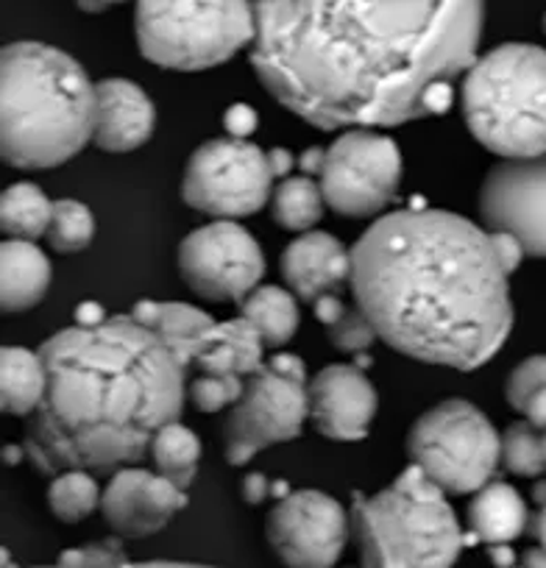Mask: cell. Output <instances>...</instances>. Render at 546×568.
<instances>
[{"mask_svg": "<svg viewBox=\"0 0 546 568\" xmlns=\"http://www.w3.org/2000/svg\"><path fill=\"white\" fill-rule=\"evenodd\" d=\"M251 64L282 106L321 131L429 114V92L477 62L483 3H254Z\"/></svg>", "mask_w": 546, "mask_h": 568, "instance_id": "6da1fadb", "label": "cell"}, {"mask_svg": "<svg viewBox=\"0 0 546 568\" xmlns=\"http://www.w3.org/2000/svg\"><path fill=\"white\" fill-rule=\"evenodd\" d=\"M352 293L382 341L422 363L474 371L513 329L491 232L446 210H398L352 248Z\"/></svg>", "mask_w": 546, "mask_h": 568, "instance_id": "7a4b0ae2", "label": "cell"}, {"mask_svg": "<svg viewBox=\"0 0 546 568\" xmlns=\"http://www.w3.org/2000/svg\"><path fill=\"white\" fill-rule=\"evenodd\" d=\"M40 357L48 393L26 429V455L40 474L136 466L184 409L188 371L131 315L57 332Z\"/></svg>", "mask_w": 546, "mask_h": 568, "instance_id": "3957f363", "label": "cell"}, {"mask_svg": "<svg viewBox=\"0 0 546 568\" xmlns=\"http://www.w3.org/2000/svg\"><path fill=\"white\" fill-rule=\"evenodd\" d=\"M95 84L70 53L12 42L0 62V151L20 171L73 160L95 136Z\"/></svg>", "mask_w": 546, "mask_h": 568, "instance_id": "277c9868", "label": "cell"}, {"mask_svg": "<svg viewBox=\"0 0 546 568\" xmlns=\"http://www.w3.org/2000/svg\"><path fill=\"white\" fill-rule=\"evenodd\" d=\"M352 535L360 568H452L466 546L446 494L416 466L380 494L354 496Z\"/></svg>", "mask_w": 546, "mask_h": 568, "instance_id": "5b68a950", "label": "cell"}, {"mask_svg": "<svg viewBox=\"0 0 546 568\" xmlns=\"http://www.w3.org/2000/svg\"><path fill=\"white\" fill-rule=\"evenodd\" d=\"M466 125L505 160L546 156V51L505 42L474 62L463 81Z\"/></svg>", "mask_w": 546, "mask_h": 568, "instance_id": "8992f818", "label": "cell"}, {"mask_svg": "<svg viewBox=\"0 0 546 568\" xmlns=\"http://www.w3.org/2000/svg\"><path fill=\"white\" fill-rule=\"evenodd\" d=\"M136 45L168 70H210L254 42L256 18L249 3H140Z\"/></svg>", "mask_w": 546, "mask_h": 568, "instance_id": "52a82bcc", "label": "cell"}, {"mask_svg": "<svg viewBox=\"0 0 546 568\" xmlns=\"http://www.w3.org/2000/svg\"><path fill=\"white\" fill-rule=\"evenodd\" d=\"M407 455L444 494H479L499 466L502 438L483 409L446 398L413 424Z\"/></svg>", "mask_w": 546, "mask_h": 568, "instance_id": "ba28073f", "label": "cell"}, {"mask_svg": "<svg viewBox=\"0 0 546 568\" xmlns=\"http://www.w3.org/2000/svg\"><path fill=\"white\" fill-rule=\"evenodd\" d=\"M304 418H310V396L302 357L287 352L273 354L245 379L243 396L223 420L226 460L232 466H245L267 446L299 438Z\"/></svg>", "mask_w": 546, "mask_h": 568, "instance_id": "9c48e42d", "label": "cell"}, {"mask_svg": "<svg viewBox=\"0 0 546 568\" xmlns=\"http://www.w3.org/2000/svg\"><path fill=\"white\" fill-rule=\"evenodd\" d=\"M271 165L254 142L218 136L193 151L182 179L184 204L215 221L256 215L271 201Z\"/></svg>", "mask_w": 546, "mask_h": 568, "instance_id": "30bf717a", "label": "cell"}, {"mask_svg": "<svg viewBox=\"0 0 546 568\" xmlns=\"http://www.w3.org/2000/svg\"><path fill=\"white\" fill-rule=\"evenodd\" d=\"M402 182V154L391 136L354 129L326 149L321 193L343 217H371L391 206Z\"/></svg>", "mask_w": 546, "mask_h": 568, "instance_id": "8fae6325", "label": "cell"}, {"mask_svg": "<svg viewBox=\"0 0 546 568\" xmlns=\"http://www.w3.org/2000/svg\"><path fill=\"white\" fill-rule=\"evenodd\" d=\"M179 273L190 291L206 302L243 304L265 273V256L240 223L212 221L182 240Z\"/></svg>", "mask_w": 546, "mask_h": 568, "instance_id": "7c38bea8", "label": "cell"}, {"mask_svg": "<svg viewBox=\"0 0 546 568\" xmlns=\"http://www.w3.org/2000/svg\"><path fill=\"white\" fill-rule=\"evenodd\" d=\"M265 535L287 568H332L352 535V516L321 490H293L267 513Z\"/></svg>", "mask_w": 546, "mask_h": 568, "instance_id": "4fadbf2b", "label": "cell"}, {"mask_svg": "<svg viewBox=\"0 0 546 568\" xmlns=\"http://www.w3.org/2000/svg\"><path fill=\"white\" fill-rule=\"evenodd\" d=\"M479 215L491 234H513L527 256H546V156L491 168L479 190Z\"/></svg>", "mask_w": 546, "mask_h": 568, "instance_id": "5bb4252c", "label": "cell"}, {"mask_svg": "<svg viewBox=\"0 0 546 568\" xmlns=\"http://www.w3.org/2000/svg\"><path fill=\"white\" fill-rule=\"evenodd\" d=\"M184 507H188V490L140 466L120 468L118 474H112L101 499L103 518L123 538H145L160 532Z\"/></svg>", "mask_w": 546, "mask_h": 568, "instance_id": "9a60e30c", "label": "cell"}, {"mask_svg": "<svg viewBox=\"0 0 546 568\" xmlns=\"http://www.w3.org/2000/svg\"><path fill=\"white\" fill-rule=\"evenodd\" d=\"M307 396L315 429L341 444L363 440L380 407L374 385L357 365H326L310 379Z\"/></svg>", "mask_w": 546, "mask_h": 568, "instance_id": "2e32d148", "label": "cell"}, {"mask_svg": "<svg viewBox=\"0 0 546 568\" xmlns=\"http://www.w3.org/2000/svg\"><path fill=\"white\" fill-rule=\"evenodd\" d=\"M95 145L109 154H125L154 134L156 109L149 92L129 79H103L95 84Z\"/></svg>", "mask_w": 546, "mask_h": 568, "instance_id": "e0dca14e", "label": "cell"}, {"mask_svg": "<svg viewBox=\"0 0 546 568\" xmlns=\"http://www.w3.org/2000/svg\"><path fill=\"white\" fill-rule=\"evenodd\" d=\"M282 276L304 302L337 296L343 284H352V251L326 232L299 234L282 254Z\"/></svg>", "mask_w": 546, "mask_h": 568, "instance_id": "ac0fdd59", "label": "cell"}, {"mask_svg": "<svg viewBox=\"0 0 546 568\" xmlns=\"http://www.w3.org/2000/svg\"><path fill=\"white\" fill-rule=\"evenodd\" d=\"M131 318L149 332H154L173 354L184 371L193 368L195 357L204 352V343L210 332L215 329V321L210 313L182 302H136L131 307Z\"/></svg>", "mask_w": 546, "mask_h": 568, "instance_id": "d6986e66", "label": "cell"}, {"mask_svg": "<svg viewBox=\"0 0 546 568\" xmlns=\"http://www.w3.org/2000/svg\"><path fill=\"white\" fill-rule=\"evenodd\" d=\"M0 304L3 313L37 307L51 287V260L37 243L7 240L0 248Z\"/></svg>", "mask_w": 546, "mask_h": 568, "instance_id": "ffe728a7", "label": "cell"}, {"mask_svg": "<svg viewBox=\"0 0 546 568\" xmlns=\"http://www.w3.org/2000/svg\"><path fill=\"white\" fill-rule=\"evenodd\" d=\"M533 521L518 490L507 483H491L468 505V527L483 544H510Z\"/></svg>", "mask_w": 546, "mask_h": 568, "instance_id": "44dd1931", "label": "cell"}, {"mask_svg": "<svg viewBox=\"0 0 546 568\" xmlns=\"http://www.w3.org/2000/svg\"><path fill=\"white\" fill-rule=\"evenodd\" d=\"M0 387H3V409L9 415H31L40 409L48 393V371L40 352L9 346L0 354Z\"/></svg>", "mask_w": 546, "mask_h": 568, "instance_id": "7402d4cb", "label": "cell"}, {"mask_svg": "<svg viewBox=\"0 0 546 568\" xmlns=\"http://www.w3.org/2000/svg\"><path fill=\"white\" fill-rule=\"evenodd\" d=\"M240 318L249 321L256 332H260L265 346H282L291 341L299 332V315L296 296L285 287H256L243 304H240Z\"/></svg>", "mask_w": 546, "mask_h": 568, "instance_id": "603a6c76", "label": "cell"}, {"mask_svg": "<svg viewBox=\"0 0 546 568\" xmlns=\"http://www.w3.org/2000/svg\"><path fill=\"white\" fill-rule=\"evenodd\" d=\"M53 221V204L37 184L20 182L3 193L0 201V226L9 240L37 243L46 237Z\"/></svg>", "mask_w": 546, "mask_h": 568, "instance_id": "cb8c5ba5", "label": "cell"}, {"mask_svg": "<svg viewBox=\"0 0 546 568\" xmlns=\"http://www.w3.org/2000/svg\"><path fill=\"white\" fill-rule=\"evenodd\" d=\"M151 460H154L156 474L171 479L176 488L188 490L195 479L201 460V440L193 429L184 424H168L151 444Z\"/></svg>", "mask_w": 546, "mask_h": 568, "instance_id": "d4e9b609", "label": "cell"}, {"mask_svg": "<svg viewBox=\"0 0 546 568\" xmlns=\"http://www.w3.org/2000/svg\"><path fill=\"white\" fill-rule=\"evenodd\" d=\"M324 193L313 179H285L271 195V215L282 229L307 234L324 215Z\"/></svg>", "mask_w": 546, "mask_h": 568, "instance_id": "484cf974", "label": "cell"}, {"mask_svg": "<svg viewBox=\"0 0 546 568\" xmlns=\"http://www.w3.org/2000/svg\"><path fill=\"white\" fill-rule=\"evenodd\" d=\"M103 490L90 471H64L53 477L48 488V507L64 524L84 521L90 513L101 507Z\"/></svg>", "mask_w": 546, "mask_h": 568, "instance_id": "4316f807", "label": "cell"}, {"mask_svg": "<svg viewBox=\"0 0 546 568\" xmlns=\"http://www.w3.org/2000/svg\"><path fill=\"white\" fill-rule=\"evenodd\" d=\"M92 237H95V217H92L90 206L73 199L53 201V221L46 234V243L57 254L84 251L92 243Z\"/></svg>", "mask_w": 546, "mask_h": 568, "instance_id": "83f0119b", "label": "cell"}, {"mask_svg": "<svg viewBox=\"0 0 546 568\" xmlns=\"http://www.w3.org/2000/svg\"><path fill=\"white\" fill-rule=\"evenodd\" d=\"M502 463L518 477H544L546 446L540 429H535L529 420L507 426L502 435Z\"/></svg>", "mask_w": 546, "mask_h": 568, "instance_id": "f1b7e54d", "label": "cell"}, {"mask_svg": "<svg viewBox=\"0 0 546 568\" xmlns=\"http://www.w3.org/2000/svg\"><path fill=\"white\" fill-rule=\"evenodd\" d=\"M245 379L240 376H212V374H195L190 382V402L201 413H221V409H232L243 396Z\"/></svg>", "mask_w": 546, "mask_h": 568, "instance_id": "f546056e", "label": "cell"}, {"mask_svg": "<svg viewBox=\"0 0 546 568\" xmlns=\"http://www.w3.org/2000/svg\"><path fill=\"white\" fill-rule=\"evenodd\" d=\"M326 335H330L332 346H335L337 352L363 354L374 346L380 332H376V326L371 324L368 315L354 304V307L343 310V315L335 321V324L326 326Z\"/></svg>", "mask_w": 546, "mask_h": 568, "instance_id": "4dcf8cb0", "label": "cell"}, {"mask_svg": "<svg viewBox=\"0 0 546 568\" xmlns=\"http://www.w3.org/2000/svg\"><path fill=\"white\" fill-rule=\"evenodd\" d=\"M546 387V357L544 354H535L527 357L510 376H507L505 385V398L516 413H524L529 404V398L538 390Z\"/></svg>", "mask_w": 546, "mask_h": 568, "instance_id": "1f68e13d", "label": "cell"}, {"mask_svg": "<svg viewBox=\"0 0 546 568\" xmlns=\"http://www.w3.org/2000/svg\"><path fill=\"white\" fill-rule=\"evenodd\" d=\"M123 546L120 540L107 538V540H92V544L79 546V549H70L59 557L62 566H73V568H109V566H120L125 562Z\"/></svg>", "mask_w": 546, "mask_h": 568, "instance_id": "d6a6232c", "label": "cell"}, {"mask_svg": "<svg viewBox=\"0 0 546 568\" xmlns=\"http://www.w3.org/2000/svg\"><path fill=\"white\" fill-rule=\"evenodd\" d=\"M256 123H260L256 109L249 106V103H232V106L223 112V125H226L232 140H249L256 131Z\"/></svg>", "mask_w": 546, "mask_h": 568, "instance_id": "836d02e7", "label": "cell"}, {"mask_svg": "<svg viewBox=\"0 0 546 568\" xmlns=\"http://www.w3.org/2000/svg\"><path fill=\"white\" fill-rule=\"evenodd\" d=\"M491 240H494V251L496 256H499V265L505 267V273L510 276V273L522 265L527 251H524V245L518 243L513 234H491Z\"/></svg>", "mask_w": 546, "mask_h": 568, "instance_id": "e575fe53", "label": "cell"}, {"mask_svg": "<svg viewBox=\"0 0 546 568\" xmlns=\"http://www.w3.org/2000/svg\"><path fill=\"white\" fill-rule=\"evenodd\" d=\"M271 488H273L271 479H267L265 474L254 471L243 479V488L240 490H243V499L249 501V505H262V501L271 496Z\"/></svg>", "mask_w": 546, "mask_h": 568, "instance_id": "d590c367", "label": "cell"}, {"mask_svg": "<svg viewBox=\"0 0 546 568\" xmlns=\"http://www.w3.org/2000/svg\"><path fill=\"white\" fill-rule=\"evenodd\" d=\"M3 568H20L14 566V562H7V557H3ZM34 568H73V566H62V562H57V566H34ZM109 568H212V566H195V562H171V560H151V562H120V566H109Z\"/></svg>", "mask_w": 546, "mask_h": 568, "instance_id": "8d00e7d4", "label": "cell"}, {"mask_svg": "<svg viewBox=\"0 0 546 568\" xmlns=\"http://www.w3.org/2000/svg\"><path fill=\"white\" fill-rule=\"evenodd\" d=\"M313 310H315V318H318L326 329V326H332L337 318H341L346 304H343L341 296H324L313 304Z\"/></svg>", "mask_w": 546, "mask_h": 568, "instance_id": "74e56055", "label": "cell"}, {"mask_svg": "<svg viewBox=\"0 0 546 568\" xmlns=\"http://www.w3.org/2000/svg\"><path fill=\"white\" fill-rule=\"evenodd\" d=\"M107 313H103L101 304L95 302H81L79 307H75V326H81V329H95V326L107 324Z\"/></svg>", "mask_w": 546, "mask_h": 568, "instance_id": "f35d334b", "label": "cell"}, {"mask_svg": "<svg viewBox=\"0 0 546 568\" xmlns=\"http://www.w3.org/2000/svg\"><path fill=\"white\" fill-rule=\"evenodd\" d=\"M324 162H326V151L318 149V145H313V149H307L302 156H299V168H302V173L307 179L315 176V173L321 176V171H324Z\"/></svg>", "mask_w": 546, "mask_h": 568, "instance_id": "ab89813d", "label": "cell"}, {"mask_svg": "<svg viewBox=\"0 0 546 568\" xmlns=\"http://www.w3.org/2000/svg\"><path fill=\"white\" fill-rule=\"evenodd\" d=\"M267 165H271L273 176H287L293 171V165H296V156L287 149H273L267 151Z\"/></svg>", "mask_w": 546, "mask_h": 568, "instance_id": "60d3db41", "label": "cell"}, {"mask_svg": "<svg viewBox=\"0 0 546 568\" xmlns=\"http://www.w3.org/2000/svg\"><path fill=\"white\" fill-rule=\"evenodd\" d=\"M524 413H527V420L535 426V429H546V387L529 398Z\"/></svg>", "mask_w": 546, "mask_h": 568, "instance_id": "b9f144b4", "label": "cell"}, {"mask_svg": "<svg viewBox=\"0 0 546 568\" xmlns=\"http://www.w3.org/2000/svg\"><path fill=\"white\" fill-rule=\"evenodd\" d=\"M488 557L496 568H516V551L510 544L488 546Z\"/></svg>", "mask_w": 546, "mask_h": 568, "instance_id": "7bdbcfd3", "label": "cell"}, {"mask_svg": "<svg viewBox=\"0 0 546 568\" xmlns=\"http://www.w3.org/2000/svg\"><path fill=\"white\" fill-rule=\"evenodd\" d=\"M529 532L535 535L538 546L546 551V501L544 505H538V516H535L533 524H529Z\"/></svg>", "mask_w": 546, "mask_h": 568, "instance_id": "ee69618b", "label": "cell"}, {"mask_svg": "<svg viewBox=\"0 0 546 568\" xmlns=\"http://www.w3.org/2000/svg\"><path fill=\"white\" fill-rule=\"evenodd\" d=\"M522 562L524 568H546V551L540 546H533V549L524 551Z\"/></svg>", "mask_w": 546, "mask_h": 568, "instance_id": "f6af8a7d", "label": "cell"}, {"mask_svg": "<svg viewBox=\"0 0 546 568\" xmlns=\"http://www.w3.org/2000/svg\"><path fill=\"white\" fill-rule=\"evenodd\" d=\"M23 457H29L26 455V446H7V449H3V463H7V466H18Z\"/></svg>", "mask_w": 546, "mask_h": 568, "instance_id": "bcb514c9", "label": "cell"}, {"mask_svg": "<svg viewBox=\"0 0 546 568\" xmlns=\"http://www.w3.org/2000/svg\"><path fill=\"white\" fill-rule=\"evenodd\" d=\"M544 31H546V14H544Z\"/></svg>", "mask_w": 546, "mask_h": 568, "instance_id": "7dc6e473", "label": "cell"}, {"mask_svg": "<svg viewBox=\"0 0 546 568\" xmlns=\"http://www.w3.org/2000/svg\"><path fill=\"white\" fill-rule=\"evenodd\" d=\"M544 446H546V433H544Z\"/></svg>", "mask_w": 546, "mask_h": 568, "instance_id": "c3c4849f", "label": "cell"}, {"mask_svg": "<svg viewBox=\"0 0 546 568\" xmlns=\"http://www.w3.org/2000/svg\"><path fill=\"white\" fill-rule=\"evenodd\" d=\"M516 568H518V566H516ZM522 568H524V566H522Z\"/></svg>", "mask_w": 546, "mask_h": 568, "instance_id": "681fc988", "label": "cell"}]
</instances>
